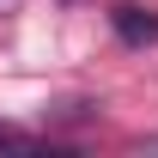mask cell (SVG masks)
Masks as SVG:
<instances>
[{
  "instance_id": "6da1fadb",
  "label": "cell",
  "mask_w": 158,
  "mask_h": 158,
  "mask_svg": "<svg viewBox=\"0 0 158 158\" xmlns=\"http://www.w3.org/2000/svg\"><path fill=\"white\" fill-rule=\"evenodd\" d=\"M116 31H122V43H158V19L146 6H116Z\"/></svg>"
}]
</instances>
